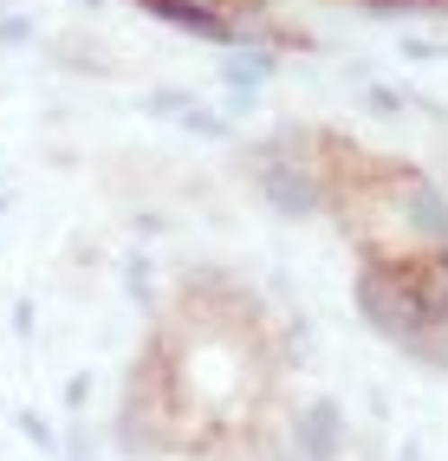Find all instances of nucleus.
<instances>
[{
  "label": "nucleus",
  "mask_w": 448,
  "mask_h": 461,
  "mask_svg": "<svg viewBox=\"0 0 448 461\" xmlns=\"http://www.w3.org/2000/svg\"><path fill=\"white\" fill-rule=\"evenodd\" d=\"M266 325L241 293H183L130 384V429L169 455H221L266 422Z\"/></svg>",
  "instance_id": "obj_1"
}]
</instances>
